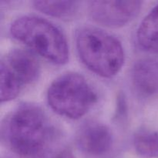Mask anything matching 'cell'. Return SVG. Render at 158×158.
<instances>
[{"label": "cell", "mask_w": 158, "mask_h": 158, "mask_svg": "<svg viewBox=\"0 0 158 158\" xmlns=\"http://www.w3.org/2000/svg\"><path fill=\"white\" fill-rule=\"evenodd\" d=\"M140 1H90L88 13L94 21L103 26L118 28L132 21L141 9Z\"/></svg>", "instance_id": "5b68a950"}, {"label": "cell", "mask_w": 158, "mask_h": 158, "mask_svg": "<svg viewBox=\"0 0 158 158\" xmlns=\"http://www.w3.org/2000/svg\"><path fill=\"white\" fill-rule=\"evenodd\" d=\"M137 40L143 50L158 53V4L140 22L137 31Z\"/></svg>", "instance_id": "9c48e42d"}, {"label": "cell", "mask_w": 158, "mask_h": 158, "mask_svg": "<svg viewBox=\"0 0 158 158\" xmlns=\"http://www.w3.org/2000/svg\"><path fill=\"white\" fill-rule=\"evenodd\" d=\"M2 140L20 157L40 158L54 147L57 133L47 114L30 103L20 104L3 120Z\"/></svg>", "instance_id": "6da1fadb"}, {"label": "cell", "mask_w": 158, "mask_h": 158, "mask_svg": "<svg viewBox=\"0 0 158 158\" xmlns=\"http://www.w3.org/2000/svg\"><path fill=\"white\" fill-rule=\"evenodd\" d=\"M131 78L134 89L140 96L148 98L158 95V60H139L133 66Z\"/></svg>", "instance_id": "ba28073f"}, {"label": "cell", "mask_w": 158, "mask_h": 158, "mask_svg": "<svg viewBox=\"0 0 158 158\" xmlns=\"http://www.w3.org/2000/svg\"><path fill=\"white\" fill-rule=\"evenodd\" d=\"M40 158H76V157L69 148L58 146L51 148Z\"/></svg>", "instance_id": "4fadbf2b"}, {"label": "cell", "mask_w": 158, "mask_h": 158, "mask_svg": "<svg viewBox=\"0 0 158 158\" xmlns=\"http://www.w3.org/2000/svg\"><path fill=\"white\" fill-rule=\"evenodd\" d=\"M46 98L51 109L71 120L84 116L97 100L89 82L77 73H66L57 77L48 88Z\"/></svg>", "instance_id": "277c9868"}, {"label": "cell", "mask_w": 158, "mask_h": 158, "mask_svg": "<svg viewBox=\"0 0 158 158\" xmlns=\"http://www.w3.org/2000/svg\"><path fill=\"white\" fill-rule=\"evenodd\" d=\"M0 100L2 103L16 98L23 86L2 66H0Z\"/></svg>", "instance_id": "7c38bea8"}, {"label": "cell", "mask_w": 158, "mask_h": 158, "mask_svg": "<svg viewBox=\"0 0 158 158\" xmlns=\"http://www.w3.org/2000/svg\"><path fill=\"white\" fill-rule=\"evenodd\" d=\"M76 46L82 63L100 77L117 75L125 60L121 43L109 32L94 26H82L76 32Z\"/></svg>", "instance_id": "7a4b0ae2"}, {"label": "cell", "mask_w": 158, "mask_h": 158, "mask_svg": "<svg viewBox=\"0 0 158 158\" xmlns=\"http://www.w3.org/2000/svg\"><path fill=\"white\" fill-rule=\"evenodd\" d=\"M133 144L136 152L143 157L158 155V131L141 128L135 133Z\"/></svg>", "instance_id": "8fae6325"}, {"label": "cell", "mask_w": 158, "mask_h": 158, "mask_svg": "<svg viewBox=\"0 0 158 158\" xmlns=\"http://www.w3.org/2000/svg\"><path fill=\"white\" fill-rule=\"evenodd\" d=\"M9 31L14 39L53 64L63 65L69 60L66 36L60 28L46 19L22 15L11 23Z\"/></svg>", "instance_id": "3957f363"}, {"label": "cell", "mask_w": 158, "mask_h": 158, "mask_svg": "<svg viewBox=\"0 0 158 158\" xmlns=\"http://www.w3.org/2000/svg\"><path fill=\"white\" fill-rule=\"evenodd\" d=\"M0 66L6 68L23 87L36 81L40 75L38 60L26 49H13L10 50L2 59Z\"/></svg>", "instance_id": "52a82bcc"}, {"label": "cell", "mask_w": 158, "mask_h": 158, "mask_svg": "<svg viewBox=\"0 0 158 158\" xmlns=\"http://www.w3.org/2000/svg\"><path fill=\"white\" fill-rule=\"evenodd\" d=\"M76 143L80 152L91 158L109 154L114 146L112 131L103 123L89 120L82 124L76 134Z\"/></svg>", "instance_id": "8992f818"}, {"label": "cell", "mask_w": 158, "mask_h": 158, "mask_svg": "<svg viewBox=\"0 0 158 158\" xmlns=\"http://www.w3.org/2000/svg\"><path fill=\"white\" fill-rule=\"evenodd\" d=\"M35 9L50 16L69 19L77 13L80 2L77 1H35Z\"/></svg>", "instance_id": "30bf717a"}]
</instances>
